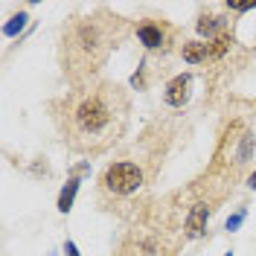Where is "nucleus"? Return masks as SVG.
Returning <instances> with one entry per match:
<instances>
[{
  "mask_svg": "<svg viewBox=\"0 0 256 256\" xmlns=\"http://www.w3.org/2000/svg\"><path fill=\"white\" fill-rule=\"evenodd\" d=\"M180 56L186 64H204L210 62V41H184Z\"/></svg>",
  "mask_w": 256,
  "mask_h": 256,
  "instance_id": "obj_9",
  "label": "nucleus"
},
{
  "mask_svg": "<svg viewBox=\"0 0 256 256\" xmlns=\"http://www.w3.org/2000/svg\"><path fill=\"white\" fill-rule=\"evenodd\" d=\"M184 216L186 212L178 195L148 201L131 216V224L114 256H178L190 242L184 233Z\"/></svg>",
  "mask_w": 256,
  "mask_h": 256,
  "instance_id": "obj_3",
  "label": "nucleus"
},
{
  "mask_svg": "<svg viewBox=\"0 0 256 256\" xmlns=\"http://www.w3.org/2000/svg\"><path fill=\"white\" fill-rule=\"evenodd\" d=\"M256 152V140L254 131L244 128L236 120L222 131V140L216 146V154H212V163H210V172L212 175L224 178L230 186H236V180L242 178V172L248 169V163Z\"/></svg>",
  "mask_w": 256,
  "mask_h": 256,
  "instance_id": "obj_5",
  "label": "nucleus"
},
{
  "mask_svg": "<svg viewBox=\"0 0 256 256\" xmlns=\"http://www.w3.org/2000/svg\"><path fill=\"white\" fill-rule=\"evenodd\" d=\"M192 96V73H178L175 79H169L163 90V102L169 108H184Z\"/></svg>",
  "mask_w": 256,
  "mask_h": 256,
  "instance_id": "obj_7",
  "label": "nucleus"
},
{
  "mask_svg": "<svg viewBox=\"0 0 256 256\" xmlns=\"http://www.w3.org/2000/svg\"><path fill=\"white\" fill-rule=\"evenodd\" d=\"M126 18H116L108 9H96L90 15H73L62 30V73L70 88H84L99 82V73L114 47L126 35Z\"/></svg>",
  "mask_w": 256,
  "mask_h": 256,
  "instance_id": "obj_2",
  "label": "nucleus"
},
{
  "mask_svg": "<svg viewBox=\"0 0 256 256\" xmlns=\"http://www.w3.org/2000/svg\"><path fill=\"white\" fill-rule=\"evenodd\" d=\"M79 186H82V180H79V175H73V178H67V184L62 186V192H58V212H70L73 210V201H76V192H79Z\"/></svg>",
  "mask_w": 256,
  "mask_h": 256,
  "instance_id": "obj_10",
  "label": "nucleus"
},
{
  "mask_svg": "<svg viewBox=\"0 0 256 256\" xmlns=\"http://www.w3.org/2000/svg\"><path fill=\"white\" fill-rule=\"evenodd\" d=\"M154 169L146 166V160L134 158H120L111 160L102 175H99V201L105 204V210H116L120 216H134L137 210H143L146 190L154 180Z\"/></svg>",
  "mask_w": 256,
  "mask_h": 256,
  "instance_id": "obj_4",
  "label": "nucleus"
},
{
  "mask_svg": "<svg viewBox=\"0 0 256 256\" xmlns=\"http://www.w3.org/2000/svg\"><path fill=\"white\" fill-rule=\"evenodd\" d=\"M134 35L143 44L146 52H172L178 44V30L166 20V18H143L134 24Z\"/></svg>",
  "mask_w": 256,
  "mask_h": 256,
  "instance_id": "obj_6",
  "label": "nucleus"
},
{
  "mask_svg": "<svg viewBox=\"0 0 256 256\" xmlns=\"http://www.w3.org/2000/svg\"><path fill=\"white\" fill-rule=\"evenodd\" d=\"M242 218H244V207H242L236 216H230V218H227V230H236V227L242 224Z\"/></svg>",
  "mask_w": 256,
  "mask_h": 256,
  "instance_id": "obj_12",
  "label": "nucleus"
},
{
  "mask_svg": "<svg viewBox=\"0 0 256 256\" xmlns=\"http://www.w3.org/2000/svg\"><path fill=\"white\" fill-rule=\"evenodd\" d=\"M224 256H233V254H224Z\"/></svg>",
  "mask_w": 256,
  "mask_h": 256,
  "instance_id": "obj_15",
  "label": "nucleus"
},
{
  "mask_svg": "<svg viewBox=\"0 0 256 256\" xmlns=\"http://www.w3.org/2000/svg\"><path fill=\"white\" fill-rule=\"evenodd\" d=\"M248 186H250V190H256V172L250 178H248Z\"/></svg>",
  "mask_w": 256,
  "mask_h": 256,
  "instance_id": "obj_14",
  "label": "nucleus"
},
{
  "mask_svg": "<svg viewBox=\"0 0 256 256\" xmlns=\"http://www.w3.org/2000/svg\"><path fill=\"white\" fill-rule=\"evenodd\" d=\"M26 26V12H20V15H15L6 26H3V35L6 38H12V35H18V30H24Z\"/></svg>",
  "mask_w": 256,
  "mask_h": 256,
  "instance_id": "obj_11",
  "label": "nucleus"
},
{
  "mask_svg": "<svg viewBox=\"0 0 256 256\" xmlns=\"http://www.w3.org/2000/svg\"><path fill=\"white\" fill-rule=\"evenodd\" d=\"M64 256H82L79 248H76V242H70V239L64 242Z\"/></svg>",
  "mask_w": 256,
  "mask_h": 256,
  "instance_id": "obj_13",
  "label": "nucleus"
},
{
  "mask_svg": "<svg viewBox=\"0 0 256 256\" xmlns=\"http://www.w3.org/2000/svg\"><path fill=\"white\" fill-rule=\"evenodd\" d=\"M52 122L64 146L76 154H102L126 137L131 96L122 84L99 79L84 88H70L50 102Z\"/></svg>",
  "mask_w": 256,
  "mask_h": 256,
  "instance_id": "obj_1",
  "label": "nucleus"
},
{
  "mask_svg": "<svg viewBox=\"0 0 256 256\" xmlns=\"http://www.w3.org/2000/svg\"><path fill=\"white\" fill-rule=\"evenodd\" d=\"M227 26H230V18L227 15H212V12H201L198 20H195L198 35H204L207 41H216V38L227 35Z\"/></svg>",
  "mask_w": 256,
  "mask_h": 256,
  "instance_id": "obj_8",
  "label": "nucleus"
}]
</instances>
